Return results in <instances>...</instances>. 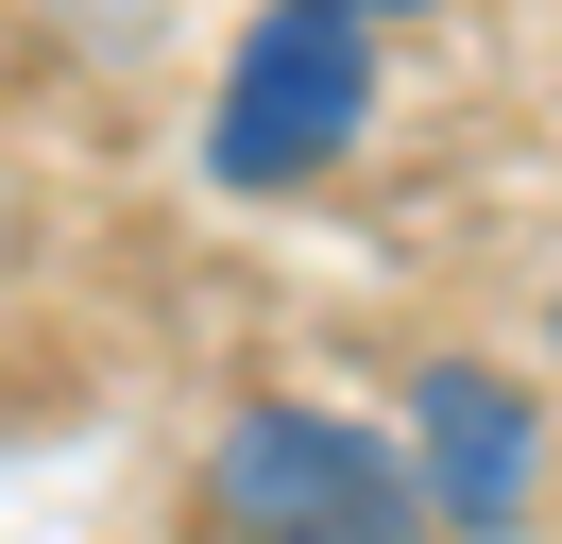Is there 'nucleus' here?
Returning a JSON list of instances; mask_svg holds the SVG:
<instances>
[{
	"label": "nucleus",
	"mask_w": 562,
	"mask_h": 544,
	"mask_svg": "<svg viewBox=\"0 0 562 544\" xmlns=\"http://www.w3.org/2000/svg\"><path fill=\"white\" fill-rule=\"evenodd\" d=\"M205 528L222 544H426V494H409V460H392L375 426L256 392L239 426L205 442Z\"/></svg>",
	"instance_id": "nucleus-1"
},
{
	"label": "nucleus",
	"mask_w": 562,
	"mask_h": 544,
	"mask_svg": "<svg viewBox=\"0 0 562 544\" xmlns=\"http://www.w3.org/2000/svg\"><path fill=\"white\" fill-rule=\"evenodd\" d=\"M375 136V34L341 0H273V18L222 52V120H205V170L222 188H307Z\"/></svg>",
	"instance_id": "nucleus-2"
},
{
	"label": "nucleus",
	"mask_w": 562,
	"mask_h": 544,
	"mask_svg": "<svg viewBox=\"0 0 562 544\" xmlns=\"http://www.w3.org/2000/svg\"><path fill=\"white\" fill-rule=\"evenodd\" d=\"M409 494H426V544H512L528 494H546V408L494 358H426L409 374Z\"/></svg>",
	"instance_id": "nucleus-3"
},
{
	"label": "nucleus",
	"mask_w": 562,
	"mask_h": 544,
	"mask_svg": "<svg viewBox=\"0 0 562 544\" xmlns=\"http://www.w3.org/2000/svg\"><path fill=\"white\" fill-rule=\"evenodd\" d=\"M341 18H358V34H375V18H443V0H341Z\"/></svg>",
	"instance_id": "nucleus-4"
}]
</instances>
